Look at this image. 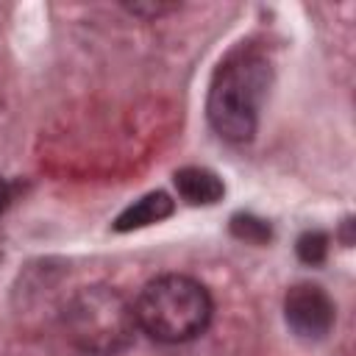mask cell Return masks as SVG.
<instances>
[{"label":"cell","instance_id":"obj_1","mask_svg":"<svg viewBox=\"0 0 356 356\" xmlns=\"http://www.w3.org/2000/svg\"><path fill=\"white\" fill-rule=\"evenodd\" d=\"M270 86V61L253 47L231 50L211 75L206 117L228 142H248L259 128V111Z\"/></svg>","mask_w":356,"mask_h":356},{"label":"cell","instance_id":"obj_2","mask_svg":"<svg viewBox=\"0 0 356 356\" xmlns=\"http://www.w3.org/2000/svg\"><path fill=\"white\" fill-rule=\"evenodd\" d=\"M136 325L159 342H186L203 334L211 320L206 286L189 275L167 273L147 281L134 306Z\"/></svg>","mask_w":356,"mask_h":356},{"label":"cell","instance_id":"obj_3","mask_svg":"<svg viewBox=\"0 0 356 356\" xmlns=\"http://www.w3.org/2000/svg\"><path fill=\"white\" fill-rule=\"evenodd\" d=\"M64 325L70 339L89 353L122 350L134 331L136 314L128 300L108 286H83L64 309Z\"/></svg>","mask_w":356,"mask_h":356},{"label":"cell","instance_id":"obj_4","mask_svg":"<svg viewBox=\"0 0 356 356\" xmlns=\"http://www.w3.org/2000/svg\"><path fill=\"white\" fill-rule=\"evenodd\" d=\"M334 300L317 284H295L284 295V320L300 339H323L334 325Z\"/></svg>","mask_w":356,"mask_h":356},{"label":"cell","instance_id":"obj_5","mask_svg":"<svg viewBox=\"0 0 356 356\" xmlns=\"http://www.w3.org/2000/svg\"><path fill=\"white\" fill-rule=\"evenodd\" d=\"M178 195L192 206H214L225 195V184L209 167H181L172 175Z\"/></svg>","mask_w":356,"mask_h":356},{"label":"cell","instance_id":"obj_6","mask_svg":"<svg viewBox=\"0 0 356 356\" xmlns=\"http://www.w3.org/2000/svg\"><path fill=\"white\" fill-rule=\"evenodd\" d=\"M172 209H175V203L170 200L167 192H147V195H142L139 200H134L131 206H125L117 214L114 231L128 234V231H139V228L156 225V222L167 220L172 214Z\"/></svg>","mask_w":356,"mask_h":356},{"label":"cell","instance_id":"obj_7","mask_svg":"<svg viewBox=\"0 0 356 356\" xmlns=\"http://www.w3.org/2000/svg\"><path fill=\"white\" fill-rule=\"evenodd\" d=\"M231 234L236 236V239H242V242H253V245H264L270 236H273V231H270V222L267 220H261V217H256V214H234L231 217Z\"/></svg>","mask_w":356,"mask_h":356},{"label":"cell","instance_id":"obj_8","mask_svg":"<svg viewBox=\"0 0 356 356\" xmlns=\"http://www.w3.org/2000/svg\"><path fill=\"white\" fill-rule=\"evenodd\" d=\"M298 256L303 264H323L325 256H328V234L325 231H317V228H309L298 236Z\"/></svg>","mask_w":356,"mask_h":356},{"label":"cell","instance_id":"obj_9","mask_svg":"<svg viewBox=\"0 0 356 356\" xmlns=\"http://www.w3.org/2000/svg\"><path fill=\"white\" fill-rule=\"evenodd\" d=\"M172 8H175V6H161V3H156V6H153V3H150V6H142V3L128 6V11H131V14H156V17H159V14H164V11H172Z\"/></svg>","mask_w":356,"mask_h":356},{"label":"cell","instance_id":"obj_10","mask_svg":"<svg viewBox=\"0 0 356 356\" xmlns=\"http://www.w3.org/2000/svg\"><path fill=\"white\" fill-rule=\"evenodd\" d=\"M8 200H11V189H8V184L0 178V214L6 211V206H8Z\"/></svg>","mask_w":356,"mask_h":356}]
</instances>
